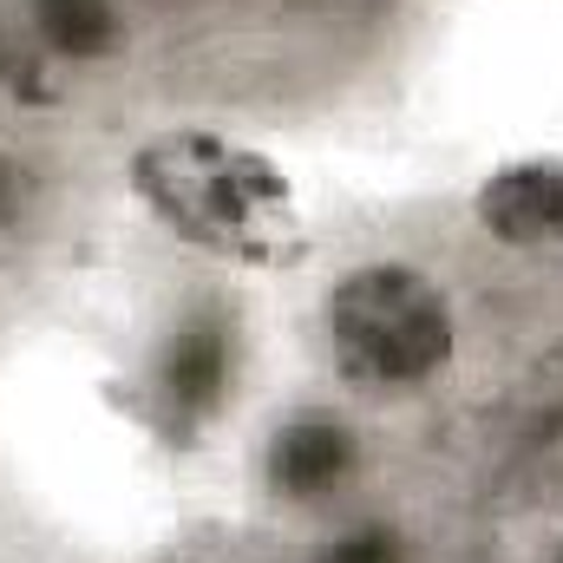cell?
<instances>
[{
	"mask_svg": "<svg viewBox=\"0 0 563 563\" xmlns=\"http://www.w3.org/2000/svg\"><path fill=\"white\" fill-rule=\"evenodd\" d=\"M328 347L334 367L367 394H407L432 380L452 354V308L445 295L400 263H374L334 282L328 295Z\"/></svg>",
	"mask_w": 563,
	"mask_h": 563,
	"instance_id": "1",
	"label": "cell"
},
{
	"mask_svg": "<svg viewBox=\"0 0 563 563\" xmlns=\"http://www.w3.org/2000/svg\"><path fill=\"white\" fill-rule=\"evenodd\" d=\"M139 190L144 203L184 230L190 243L230 250L256 230V210L282 197V184L243 151L203 139V132H170L139 151Z\"/></svg>",
	"mask_w": 563,
	"mask_h": 563,
	"instance_id": "2",
	"label": "cell"
},
{
	"mask_svg": "<svg viewBox=\"0 0 563 563\" xmlns=\"http://www.w3.org/2000/svg\"><path fill=\"white\" fill-rule=\"evenodd\" d=\"M230 367H236L230 321L223 314H190L184 328H170L151 380H157V400L177 420H210L223 407V394H230Z\"/></svg>",
	"mask_w": 563,
	"mask_h": 563,
	"instance_id": "3",
	"label": "cell"
},
{
	"mask_svg": "<svg viewBox=\"0 0 563 563\" xmlns=\"http://www.w3.org/2000/svg\"><path fill=\"white\" fill-rule=\"evenodd\" d=\"M347 472H354V432L328 413H301L269 439V485L295 505L328 498L334 485H347Z\"/></svg>",
	"mask_w": 563,
	"mask_h": 563,
	"instance_id": "4",
	"label": "cell"
},
{
	"mask_svg": "<svg viewBox=\"0 0 563 563\" xmlns=\"http://www.w3.org/2000/svg\"><path fill=\"white\" fill-rule=\"evenodd\" d=\"M478 223L498 243H544L563 230V164L525 157L505 164L485 190H478Z\"/></svg>",
	"mask_w": 563,
	"mask_h": 563,
	"instance_id": "5",
	"label": "cell"
},
{
	"mask_svg": "<svg viewBox=\"0 0 563 563\" xmlns=\"http://www.w3.org/2000/svg\"><path fill=\"white\" fill-rule=\"evenodd\" d=\"M33 26H40L46 46H59V53H73V59L112 53V40H119L112 0H33Z\"/></svg>",
	"mask_w": 563,
	"mask_h": 563,
	"instance_id": "6",
	"label": "cell"
},
{
	"mask_svg": "<svg viewBox=\"0 0 563 563\" xmlns=\"http://www.w3.org/2000/svg\"><path fill=\"white\" fill-rule=\"evenodd\" d=\"M321 563H407V551H400V538H394V531H380V525H361V531L334 538Z\"/></svg>",
	"mask_w": 563,
	"mask_h": 563,
	"instance_id": "7",
	"label": "cell"
},
{
	"mask_svg": "<svg viewBox=\"0 0 563 563\" xmlns=\"http://www.w3.org/2000/svg\"><path fill=\"white\" fill-rule=\"evenodd\" d=\"M558 563H563V558H558Z\"/></svg>",
	"mask_w": 563,
	"mask_h": 563,
	"instance_id": "8",
	"label": "cell"
}]
</instances>
